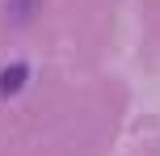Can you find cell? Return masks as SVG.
Here are the masks:
<instances>
[{"label": "cell", "mask_w": 160, "mask_h": 156, "mask_svg": "<svg viewBox=\"0 0 160 156\" xmlns=\"http://www.w3.org/2000/svg\"><path fill=\"white\" fill-rule=\"evenodd\" d=\"M25 80H30V68L25 63H8L4 72H0V97H17V93L25 89Z\"/></svg>", "instance_id": "cell-1"}, {"label": "cell", "mask_w": 160, "mask_h": 156, "mask_svg": "<svg viewBox=\"0 0 160 156\" xmlns=\"http://www.w3.org/2000/svg\"><path fill=\"white\" fill-rule=\"evenodd\" d=\"M34 13H38V0H8V21L13 25L34 21Z\"/></svg>", "instance_id": "cell-2"}]
</instances>
